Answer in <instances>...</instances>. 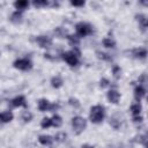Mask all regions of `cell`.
Wrapping results in <instances>:
<instances>
[{"instance_id":"6da1fadb","label":"cell","mask_w":148,"mask_h":148,"mask_svg":"<svg viewBox=\"0 0 148 148\" xmlns=\"http://www.w3.org/2000/svg\"><path fill=\"white\" fill-rule=\"evenodd\" d=\"M104 113H105V111L102 105H94L90 109L89 118L94 124H99L104 119Z\"/></svg>"},{"instance_id":"7a4b0ae2","label":"cell","mask_w":148,"mask_h":148,"mask_svg":"<svg viewBox=\"0 0 148 148\" xmlns=\"http://www.w3.org/2000/svg\"><path fill=\"white\" fill-rule=\"evenodd\" d=\"M72 126H73V130L75 131V133L76 134H80L87 127V120L83 117L76 116V117L72 118Z\"/></svg>"},{"instance_id":"3957f363","label":"cell","mask_w":148,"mask_h":148,"mask_svg":"<svg viewBox=\"0 0 148 148\" xmlns=\"http://www.w3.org/2000/svg\"><path fill=\"white\" fill-rule=\"evenodd\" d=\"M75 30H76V35L79 37H86L92 32L91 25L89 23H86V22H79L75 25Z\"/></svg>"},{"instance_id":"277c9868","label":"cell","mask_w":148,"mask_h":148,"mask_svg":"<svg viewBox=\"0 0 148 148\" xmlns=\"http://www.w3.org/2000/svg\"><path fill=\"white\" fill-rule=\"evenodd\" d=\"M14 67L17 68V69H21V71H29L32 68V62L30 59H27V58H23V59H17L14 61Z\"/></svg>"},{"instance_id":"5b68a950","label":"cell","mask_w":148,"mask_h":148,"mask_svg":"<svg viewBox=\"0 0 148 148\" xmlns=\"http://www.w3.org/2000/svg\"><path fill=\"white\" fill-rule=\"evenodd\" d=\"M62 59L72 67L76 66L79 62V58L73 53V51H68V52H64L62 53Z\"/></svg>"},{"instance_id":"8992f818","label":"cell","mask_w":148,"mask_h":148,"mask_svg":"<svg viewBox=\"0 0 148 148\" xmlns=\"http://www.w3.org/2000/svg\"><path fill=\"white\" fill-rule=\"evenodd\" d=\"M36 42L43 49H47L52 45V39L49 36H38V37H36Z\"/></svg>"},{"instance_id":"52a82bcc","label":"cell","mask_w":148,"mask_h":148,"mask_svg":"<svg viewBox=\"0 0 148 148\" xmlns=\"http://www.w3.org/2000/svg\"><path fill=\"white\" fill-rule=\"evenodd\" d=\"M108 99L110 103H113V104H117L120 99V92H118L117 90L114 89H111L108 91Z\"/></svg>"},{"instance_id":"ba28073f","label":"cell","mask_w":148,"mask_h":148,"mask_svg":"<svg viewBox=\"0 0 148 148\" xmlns=\"http://www.w3.org/2000/svg\"><path fill=\"white\" fill-rule=\"evenodd\" d=\"M10 103L15 108H17V106H27V101H25L24 96H16L15 98H13L10 101Z\"/></svg>"},{"instance_id":"9c48e42d","label":"cell","mask_w":148,"mask_h":148,"mask_svg":"<svg viewBox=\"0 0 148 148\" xmlns=\"http://www.w3.org/2000/svg\"><path fill=\"white\" fill-rule=\"evenodd\" d=\"M145 95H146V90H145V88L142 86L135 87V89H134V97H135V99L138 102H140V99L142 97H145Z\"/></svg>"},{"instance_id":"30bf717a","label":"cell","mask_w":148,"mask_h":148,"mask_svg":"<svg viewBox=\"0 0 148 148\" xmlns=\"http://www.w3.org/2000/svg\"><path fill=\"white\" fill-rule=\"evenodd\" d=\"M135 18L139 22V25H140L141 30L145 31L146 28H147V18H146V16L143 14H138V15H135Z\"/></svg>"},{"instance_id":"8fae6325","label":"cell","mask_w":148,"mask_h":148,"mask_svg":"<svg viewBox=\"0 0 148 148\" xmlns=\"http://www.w3.org/2000/svg\"><path fill=\"white\" fill-rule=\"evenodd\" d=\"M132 53H133V56H134L135 58H139V59H145L146 56H147V51H146V49H143V47L134 49V50L132 51Z\"/></svg>"},{"instance_id":"7c38bea8","label":"cell","mask_w":148,"mask_h":148,"mask_svg":"<svg viewBox=\"0 0 148 148\" xmlns=\"http://www.w3.org/2000/svg\"><path fill=\"white\" fill-rule=\"evenodd\" d=\"M38 141L44 145V146H51L52 142H53V138L50 136V135H46V134H43V135H39L38 138Z\"/></svg>"},{"instance_id":"4fadbf2b","label":"cell","mask_w":148,"mask_h":148,"mask_svg":"<svg viewBox=\"0 0 148 148\" xmlns=\"http://www.w3.org/2000/svg\"><path fill=\"white\" fill-rule=\"evenodd\" d=\"M13 118H14V116L10 111H5V112L0 113V121L1 123H9L13 120Z\"/></svg>"},{"instance_id":"5bb4252c","label":"cell","mask_w":148,"mask_h":148,"mask_svg":"<svg viewBox=\"0 0 148 148\" xmlns=\"http://www.w3.org/2000/svg\"><path fill=\"white\" fill-rule=\"evenodd\" d=\"M49 109H50V102L47 99L42 98L38 101V110L39 111L44 112V111H49Z\"/></svg>"},{"instance_id":"9a60e30c","label":"cell","mask_w":148,"mask_h":148,"mask_svg":"<svg viewBox=\"0 0 148 148\" xmlns=\"http://www.w3.org/2000/svg\"><path fill=\"white\" fill-rule=\"evenodd\" d=\"M28 6H29V2H28L27 0H18V1H15V2H14V7L17 9V12L24 10Z\"/></svg>"},{"instance_id":"2e32d148","label":"cell","mask_w":148,"mask_h":148,"mask_svg":"<svg viewBox=\"0 0 148 148\" xmlns=\"http://www.w3.org/2000/svg\"><path fill=\"white\" fill-rule=\"evenodd\" d=\"M62 83H64V81H62V79L60 77V76H53L52 79H51V86L53 87V88H56V89H58V88H60L61 86H62Z\"/></svg>"},{"instance_id":"e0dca14e","label":"cell","mask_w":148,"mask_h":148,"mask_svg":"<svg viewBox=\"0 0 148 148\" xmlns=\"http://www.w3.org/2000/svg\"><path fill=\"white\" fill-rule=\"evenodd\" d=\"M22 18H23L22 12H17V10L15 13H13L12 16H10V21L14 22V23H21L22 22Z\"/></svg>"},{"instance_id":"ac0fdd59","label":"cell","mask_w":148,"mask_h":148,"mask_svg":"<svg viewBox=\"0 0 148 148\" xmlns=\"http://www.w3.org/2000/svg\"><path fill=\"white\" fill-rule=\"evenodd\" d=\"M62 124V119L60 116L58 114H54L52 118H51V126H54V127H60Z\"/></svg>"},{"instance_id":"d6986e66","label":"cell","mask_w":148,"mask_h":148,"mask_svg":"<svg viewBox=\"0 0 148 148\" xmlns=\"http://www.w3.org/2000/svg\"><path fill=\"white\" fill-rule=\"evenodd\" d=\"M131 112L134 116H140V112H141V105L140 103H135V104H132L131 105Z\"/></svg>"},{"instance_id":"ffe728a7","label":"cell","mask_w":148,"mask_h":148,"mask_svg":"<svg viewBox=\"0 0 148 148\" xmlns=\"http://www.w3.org/2000/svg\"><path fill=\"white\" fill-rule=\"evenodd\" d=\"M67 39H68V42H69L72 45H74V46L79 45V43H80V37H79L77 35H67Z\"/></svg>"},{"instance_id":"44dd1931","label":"cell","mask_w":148,"mask_h":148,"mask_svg":"<svg viewBox=\"0 0 148 148\" xmlns=\"http://www.w3.org/2000/svg\"><path fill=\"white\" fill-rule=\"evenodd\" d=\"M103 45L108 49H113V47H116V42L111 38H104L103 39Z\"/></svg>"},{"instance_id":"7402d4cb","label":"cell","mask_w":148,"mask_h":148,"mask_svg":"<svg viewBox=\"0 0 148 148\" xmlns=\"http://www.w3.org/2000/svg\"><path fill=\"white\" fill-rule=\"evenodd\" d=\"M32 5H34L35 7H37V8H39V7H45V6H49V1H46V0H35V1L32 2Z\"/></svg>"},{"instance_id":"603a6c76","label":"cell","mask_w":148,"mask_h":148,"mask_svg":"<svg viewBox=\"0 0 148 148\" xmlns=\"http://www.w3.org/2000/svg\"><path fill=\"white\" fill-rule=\"evenodd\" d=\"M66 138H67V134H66L65 132H59V133H57V134H56V136H54V139H56L57 141H59V142L65 141V140H66Z\"/></svg>"},{"instance_id":"cb8c5ba5","label":"cell","mask_w":148,"mask_h":148,"mask_svg":"<svg viewBox=\"0 0 148 148\" xmlns=\"http://www.w3.org/2000/svg\"><path fill=\"white\" fill-rule=\"evenodd\" d=\"M96 54H97V57H98L99 59H103V60H106V61H110V60H111V57H110L108 53H104V52L97 51V52H96Z\"/></svg>"},{"instance_id":"d4e9b609","label":"cell","mask_w":148,"mask_h":148,"mask_svg":"<svg viewBox=\"0 0 148 148\" xmlns=\"http://www.w3.org/2000/svg\"><path fill=\"white\" fill-rule=\"evenodd\" d=\"M22 119H23L25 123L30 121V120L32 119V113L29 112V111H23V112H22Z\"/></svg>"},{"instance_id":"484cf974","label":"cell","mask_w":148,"mask_h":148,"mask_svg":"<svg viewBox=\"0 0 148 148\" xmlns=\"http://www.w3.org/2000/svg\"><path fill=\"white\" fill-rule=\"evenodd\" d=\"M40 126H42L43 128H47V127H50V126H51V118H47V117L43 118L42 121H40Z\"/></svg>"},{"instance_id":"4316f807","label":"cell","mask_w":148,"mask_h":148,"mask_svg":"<svg viewBox=\"0 0 148 148\" xmlns=\"http://www.w3.org/2000/svg\"><path fill=\"white\" fill-rule=\"evenodd\" d=\"M112 74H113V76H114L116 79H119L120 75H121V69H120V67L114 66V67L112 68Z\"/></svg>"},{"instance_id":"83f0119b","label":"cell","mask_w":148,"mask_h":148,"mask_svg":"<svg viewBox=\"0 0 148 148\" xmlns=\"http://www.w3.org/2000/svg\"><path fill=\"white\" fill-rule=\"evenodd\" d=\"M68 103H69L72 106H74V108H79V106H80V102H79L76 98H73V97H71V98L68 99Z\"/></svg>"},{"instance_id":"f1b7e54d","label":"cell","mask_w":148,"mask_h":148,"mask_svg":"<svg viewBox=\"0 0 148 148\" xmlns=\"http://www.w3.org/2000/svg\"><path fill=\"white\" fill-rule=\"evenodd\" d=\"M110 83H109V80L108 79H101V81H99V86L102 87V88H105V87H108Z\"/></svg>"},{"instance_id":"f546056e","label":"cell","mask_w":148,"mask_h":148,"mask_svg":"<svg viewBox=\"0 0 148 148\" xmlns=\"http://www.w3.org/2000/svg\"><path fill=\"white\" fill-rule=\"evenodd\" d=\"M84 1H71V5L72 6H75V7H81V6H84Z\"/></svg>"},{"instance_id":"4dcf8cb0","label":"cell","mask_w":148,"mask_h":148,"mask_svg":"<svg viewBox=\"0 0 148 148\" xmlns=\"http://www.w3.org/2000/svg\"><path fill=\"white\" fill-rule=\"evenodd\" d=\"M133 121L134 123H141L142 121V117L141 116H134L133 117Z\"/></svg>"},{"instance_id":"1f68e13d","label":"cell","mask_w":148,"mask_h":148,"mask_svg":"<svg viewBox=\"0 0 148 148\" xmlns=\"http://www.w3.org/2000/svg\"><path fill=\"white\" fill-rule=\"evenodd\" d=\"M81 148H94L92 146H90V145H83Z\"/></svg>"}]
</instances>
